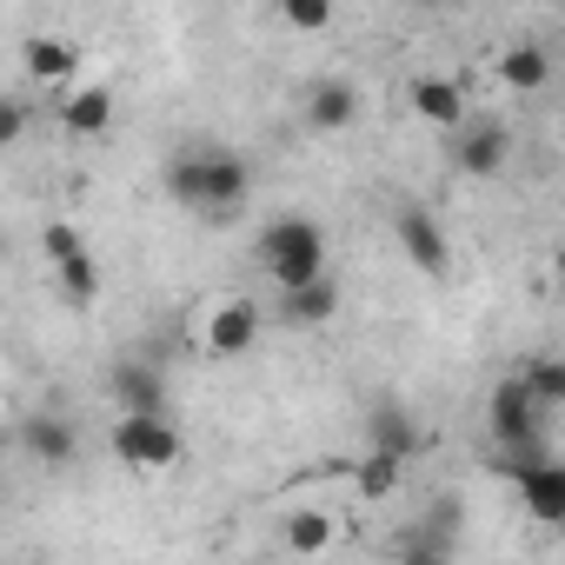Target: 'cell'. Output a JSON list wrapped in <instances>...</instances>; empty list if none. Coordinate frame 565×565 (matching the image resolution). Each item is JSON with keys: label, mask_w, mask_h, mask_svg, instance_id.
I'll return each instance as SVG.
<instances>
[{"label": "cell", "mask_w": 565, "mask_h": 565, "mask_svg": "<svg viewBox=\"0 0 565 565\" xmlns=\"http://www.w3.org/2000/svg\"><path fill=\"white\" fill-rule=\"evenodd\" d=\"M406 107H413L426 127H439V134H459V127H466V87H459L452 74H419V81L406 87Z\"/></svg>", "instance_id": "cell-9"}, {"label": "cell", "mask_w": 565, "mask_h": 565, "mask_svg": "<svg viewBox=\"0 0 565 565\" xmlns=\"http://www.w3.org/2000/svg\"><path fill=\"white\" fill-rule=\"evenodd\" d=\"M273 14L287 21V34H327L333 28V0H273Z\"/></svg>", "instance_id": "cell-21"}, {"label": "cell", "mask_w": 565, "mask_h": 565, "mask_svg": "<svg viewBox=\"0 0 565 565\" xmlns=\"http://www.w3.org/2000/svg\"><path fill=\"white\" fill-rule=\"evenodd\" d=\"M107 446H114V459L134 466V472H167V466H180V452H186V439H180V426H173L167 413H120L114 433H107Z\"/></svg>", "instance_id": "cell-3"}, {"label": "cell", "mask_w": 565, "mask_h": 565, "mask_svg": "<svg viewBox=\"0 0 565 565\" xmlns=\"http://www.w3.org/2000/svg\"><path fill=\"white\" fill-rule=\"evenodd\" d=\"M419 8H459V0H419Z\"/></svg>", "instance_id": "cell-25"}, {"label": "cell", "mask_w": 565, "mask_h": 565, "mask_svg": "<svg viewBox=\"0 0 565 565\" xmlns=\"http://www.w3.org/2000/svg\"><path fill=\"white\" fill-rule=\"evenodd\" d=\"M74 67H81V54L61 34H28L21 41V74L34 87H74Z\"/></svg>", "instance_id": "cell-15"}, {"label": "cell", "mask_w": 565, "mask_h": 565, "mask_svg": "<svg viewBox=\"0 0 565 565\" xmlns=\"http://www.w3.org/2000/svg\"><path fill=\"white\" fill-rule=\"evenodd\" d=\"M253 340H259V307L253 300H220L213 320H206V353L239 360V353H253Z\"/></svg>", "instance_id": "cell-12"}, {"label": "cell", "mask_w": 565, "mask_h": 565, "mask_svg": "<svg viewBox=\"0 0 565 565\" xmlns=\"http://www.w3.org/2000/svg\"><path fill=\"white\" fill-rule=\"evenodd\" d=\"M505 153H512V134H505L499 120H466L459 140H452V167H459L466 180H492V173L505 167Z\"/></svg>", "instance_id": "cell-8"}, {"label": "cell", "mask_w": 565, "mask_h": 565, "mask_svg": "<svg viewBox=\"0 0 565 565\" xmlns=\"http://www.w3.org/2000/svg\"><path fill=\"white\" fill-rule=\"evenodd\" d=\"M486 426H492L499 452H539V446H545V406L532 399V386H525L519 373L492 386V399H486Z\"/></svg>", "instance_id": "cell-4"}, {"label": "cell", "mask_w": 565, "mask_h": 565, "mask_svg": "<svg viewBox=\"0 0 565 565\" xmlns=\"http://www.w3.org/2000/svg\"><path fill=\"white\" fill-rule=\"evenodd\" d=\"M21 134H28V100H21V94H8V100H0V140L14 147Z\"/></svg>", "instance_id": "cell-24"}, {"label": "cell", "mask_w": 565, "mask_h": 565, "mask_svg": "<svg viewBox=\"0 0 565 565\" xmlns=\"http://www.w3.org/2000/svg\"><path fill=\"white\" fill-rule=\"evenodd\" d=\"M519 380L532 386V399H539L545 413H558V406H565V360H558V353H532V360L519 366Z\"/></svg>", "instance_id": "cell-20"}, {"label": "cell", "mask_w": 565, "mask_h": 565, "mask_svg": "<svg viewBox=\"0 0 565 565\" xmlns=\"http://www.w3.org/2000/svg\"><path fill=\"white\" fill-rule=\"evenodd\" d=\"M393 239H399V253H406V266H413V273H426V279H446V266H452V246H446V226H439V213H426L419 200H406V206L393 213Z\"/></svg>", "instance_id": "cell-6"}, {"label": "cell", "mask_w": 565, "mask_h": 565, "mask_svg": "<svg viewBox=\"0 0 565 565\" xmlns=\"http://www.w3.org/2000/svg\"><path fill=\"white\" fill-rule=\"evenodd\" d=\"M512 486H519V505H525L539 525H565V466H558V459H532V466H519Z\"/></svg>", "instance_id": "cell-11"}, {"label": "cell", "mask_w": 565, "mask_h": 565, "mask_svg": "<svg viewBox=\"0 0 565 565\" xmlns=\"http://www.w3.org/2000/svg\"><path fill=\"white\" fill-rule=\"evenodd\" d=\"M54 287H61V300L67 307H94L100 300V266H94V253L81 246V253H67V259H54Z\"/></svg>", "instance_id": "cell-19"}, {"label": "cell", "mask_w": 565, "mask_h": 565, "mask_svg": "<svg viewBox=\"0 0 565 565\" xmlns=\"http://www.w3.org/2000/svg\"><path fill=\"white\" fill-rule=\"evenodd\" d=\"M333 313H340L333 273H320V279H307V287H287V294H279V320H287V327H327Z\"/></svg>", "instance_id": "cell-16"}, {"label": "cell", "mask_w": 565, "mask_h": 565, "mask_svg": "<svg viewBox=\"0 0 565 565\" xmlns=\"http://www.w3.org/2000/svg\"><path fill=\"white\" fill-rule=\"evenodd\" d=\"M558 273H565V246H558Z\"/></svg>", "instance_id": "cell-26"}, {"label": "cell", "mask_w": 565, "mask_h": 565, "mask_svg": "<svg viewBox=\"0 0 565 565\" xmlns=\"http://www.w3.org/2000/svg\"><path fill=\"white\" fill-rule=\"evenodd\" d=\"M545 81H552V54H545L539 41H519V47L499 54V87H512V94H539Z\"/></svg>", "instance_id": "cell-17"}, {"label": "cell", "mask_w": 565, "mask_h": 565, "mask_svg": "<svg viewBox=\"0 0 565 565\" xmlns=\"http://www.w3.org/2000/svg\"><path fill=\"white\" fill-rule=\"evenodd\" d=\"M353 120H360V87H353V81L327 74V81L307 87V127H313V134H347Z\"/></svg>", "instance_id": "cell-14"}, {"label": "cell", "mask_w": 565, "mask_h": 565, "mask_svg": "<svg viewBox=\"0 0 565 565\" xmlns=\"http://www.w3.org/2000/svg\"><path fill=\"white\" fill-rule=\"evenodd\" d=\"M160 186H167V200H173L180 213L226 220V213L246 206V193H253V167H246L233 147H180V153L167 160Z\"/></svg>", "instance_id": "cell-1"}, {"label": "cell", "mask_w": 565, "mask_h": 565, "mask_svg": "<svg viewBox=\"0 0 565 565\" xmlns=\"http://www.w3.org/2000/svg\"><path fill=\"white\" fill-rule=\"evenodd\" d=\"M366 446H380V452H399V459H419V446H426V426L399 406V399H373L366 406Z\"/></svg>", "instance_id": "cell-13"}, {"label": "cell", "mask_w": 565, "mask_h": 565, "mask_svg": "<svg viewBox=\"0 0 565 565\" xmlns=\"http://www.w3.org/2000/svg\"><path fill=\"white\" fill-rule=\"evenodd\" d=\"M100 386H107V406H114V413H167V406H173L167 366L147 360V353H120Z\"/></svg>", "instance_id": "cell-5"}, {"label": "cell", "mask_w": 565, "mask_h": 565, "mask_svg": "<svg viewBox=\"0 0 565 565\" xmlns=\"http://www.w3.org/2000/svg\"><path fill=\"white\" fill-rule=\"evenodd\" d=\"M41 246H47V266H54V259H67V253H81V246H87V239H81V233H74V226H67V220H54V226H47V233H41Z\"/></svg>", "instance_id": "cell-23"}, {"label": "cell", "mask_w": 565, "mask_h": 565, "mask_svg": "<svg viewBox=\"0 0 565 565\" xmlns=\"http://www.w3.org/2000/svg\"><path fill=\"white\" fill-rule=\"evenodd\" d=\"M399 472H406V459H399V452L366 446V459H353V492L380 505V499H393V492H399Z\"/></svg>", "instance_id": "cell-18"}, {"label": "cell", "mask_w": 565, "mask_h": 565, "mask_svg": "<svg viewBox=\"0 0 565 565\" xmlns=\"http://www.w3.org/2000/svg\"><path fill=\"white\" fill-rule=\"evenodd\" d=\"M259 266H266V279H273L279 294L320 279V273H327V226L307 220V213H279V220H266V233H259Z\"/></svg>", "instance_id": "cell-2"}, {"label": "cell", "mask_w": 565, "mask_h": 565, "mask_svg": "<svg viewBox=\"0 0 565 565\" xmlns=\"http://www.w3.org/2000/svg\"><path fill=\"white\" fill-rule=\"evenodd\" d=\"M21 452H28L34 466H47V472H67V466L81 459V433H74V419H61V413H28V419H21Z\"/></svg>", "instance_id": "cell-7"}, {"label": "cell", "mask_w": 565, "mask_h": 565, "mask_svg": "<svg viewBox=\"0 0 565 565\" xmlns=\"http://www.w3.org/2000/svg\"><path fill=\"white\" fill-rule=\"evenodd\" d=\"M333 545V519L327 512H294L287 519V552H327Z\"/></svg>", "instance_id": "cell-22"}, {"label": "cell", "mask_w": 565, "mask_h": 565, "mask_svg": "<svg viewBox=\"0 0 565 565\" xmlns=\"http://www.w3.org/2000/svg\"><path fill=\"white\" fill-rule=\"evenodd\" d=\"M54 120L67 140H107L114 134V87H67Z\"/></svg>", "instance_id": "cell-10"}]
</instances>
